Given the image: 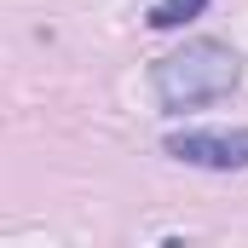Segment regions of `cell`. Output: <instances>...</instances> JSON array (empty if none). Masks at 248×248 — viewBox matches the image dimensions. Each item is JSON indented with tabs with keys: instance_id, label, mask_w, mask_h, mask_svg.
<instances>
[{
	"instance_id": "cell-1",
	"label": "cell",
	"mask_w": 248,
	"mask_h": 248,
	"mask_svg": "<svg viewBox=\"0 0 248 248\" xmlns=\"http://www.w3.org/2000/svg\"><path fill=\"white\" fill-rule=\"evenodd\" d=\"M237 81H243L237 52L225 41H208V35L202 41H185L179 52L156 58V69H150V87H156V98H162L168 116H185V110H202V104L225 98Z\"/></svg>"
},
{
	"instance_id": "cell-2",
	"label": "cell",
	"mask_w": 248,
	"mask_h": 248,
	"mask_svg": "<svg viewBox=\"0 0 248 248\" xmlns=\"http://www.w3.org/2000/svg\"><path fill=\"white\" fill-rule=\"evenodd\" d=\"M162 150L173 162L208 168V173H243L248 168V127H237V133H168Z\"/></svg>"
},
{
	"instance_id": "cell-3",
	"label": "cell",
	"mask_w": 248,
	"mask_h": 248,
	"mask_svg": "<svg viewBox=\"0 0 248 248\" xmlns=\"http://www.w3.org/2000/svg\"><path fill=\"white\" fill-rule=\"evenodd\" d=\"M202 12H208V0H156V6L144 12V23H150V29H185Z\"/></svg>"
}]
</instances>
